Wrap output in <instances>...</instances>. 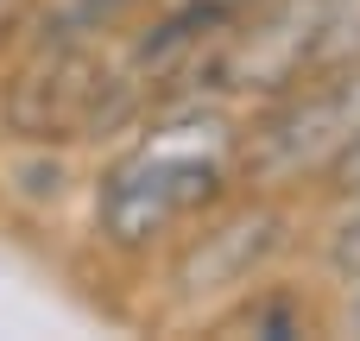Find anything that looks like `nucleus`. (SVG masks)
<instances>
[{"instance_id": "0eeeda50", "label": "nucleus", "mask_w": 360, "mask_h": 341, "mask_svg": "<svg viewBox=\"0 0 360 341\" xmlns=\"http://www.w3.org/2000/svg\"><path fill=\"white\" fill-rule=\"evenodd\" d=\"M329 291H335V304H329V329L360 335V272H354V278H335Z\"/></svg>"}, {"instance_id": "f03ea898", "label": "nucleus", "mask_w": 360, "mask_h": 341, "mask_svg": "<svg viewBox=\"0 0 360 341\" xmlns=\"http://www.w3.org/2000/svg\"><path fill=\"white\" fill-rule=\"evenodd\" d=\"M152 108V89L101 38H19L0 70V133L32 146H101Z\"/></svg>"}, {"instance_id": "39448f33", "label": "nucleus", "mask_w": 360, "mask_h": 341, "mask_svg": "<svg viewBox=\"0 0 360 341\" xmlns=\"http://www.w3.org/2000/svg\"><path fill=\"white\" fill-rule=\"evenodd\" d=\"M329 323V310L297 285V278H259L253 291H240L221 316H215V329L221 335H259V341H291V335H316Z\"/></svg>"}, {"instance_id": "1a4fd4ad", "label": "nucleus", "mask_w": 360, "mask_h": 341, "mask_svg": "<svg viewBox=\"0 0 360 341\" xmlns=\"http://www.w3.org/2000/svg\"><path fill=\"white\" fill-rule=\"evenodd\" d=\"M335 190H360V139L342 152V165L323 177V190H316V196H335Z\"/></svg>"}, {"instance_id": "423d86ee", "label": "nucleus", "mask_w": 360, "mask_h": 341, "mask_svg": "<svg viewBox=\"0 0 360 341\" xmlns=\"http://www.w3.org/2000/svg\"><path fill=\"white\" fill-rule=\"evenodd\" d=\"M304 240H310V259L329 285L354 278L360 272V190L316 196V215L304 209Z\"/></svg>"}, {"instance_id": "6e6552de", "label": "nucleus", "mask_w": 360, "mask_h": 341, "mask_svg": "<svg viewBox=\"0 0 360 341\" xmlns=\"http://www.w3.org/2000/svg\"><path fill=\"white\" fill-rule=\"evenodd\" d=\"M32 6L38 0H0V57L25 38V25H32Z\"/></svg>"}, {"instance_id": "7ed1b4c3", "label": "nucleus", "mask_w": 360, "mask_h": 341, "mask_svg": "<svg viewBox=\"0 0 360 341\" xmlns=\"http://www.w3.org/2000/svg\"><path fill=\"white\" fill-rule=\"evenodd\" d=\"M304 247V209L285 196L234 190L196 228H184L158 253V316L165 323H215L240 291L272 278Z\"/></svg>"}, {"instance_id": "20e7f679", "label": "nucleus", "mask_w": 360, "mask_h": 341, "mask_svg": "<svg viewBox=\"0 0 360 341\" xmlns=\"http://www.w3.org/2000/svg\"><path fill=\"white\" fill-rule=\"evenodd\" d=\"M360 139V63L316 70L240 114V190L253 196H310Z\"/></svg>"}, {"instance_id": "f257e3e1", "label": "nucleus", "mask_w": 360, "mask_h": 341, "mask_svg": "<svg viewBox=\"0 0 360 341\" xmlns=\"http://www.w3.org/2000/svg\"><path fill=\"white\" fill-rule=\"evenodd\" d=\"M240 190V108L177 89L158 95L89 184V234L120 266H152L184 228Z\"/></svg>"}]
</instances>
